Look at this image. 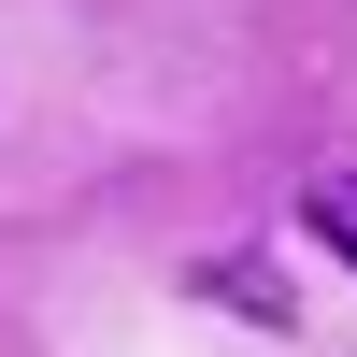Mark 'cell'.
I'll return each mask as SVG.
<instances>
[{
	"label": "cell",
	"mask_w": 357,
	"mask_h": 357,
	"mask_svg": "<svg viewBox=\"0 0 357 357\" xmlns=\"http://www.w3.org/2000/svg\"><path fill=\"white\" fill-rule=\"evenodd\" d=\"M200 286H215L229 314H257V329H286V314H301V301H286L272 272H257V257H215V272H200Z\"/></svg>",
	"instance_id": "6da1fadb"
},
{
	"label": "cell",
	"mask_w": 357,
	"mask_h": 357,
	"mask_svg": "<svg viewBox=\"0 0 357 357\" xmlns=\"http://www.w3.org/2000/svg\"><path fill=\"white\" fill-rule=\"evenodd\" d=\"M301 215H314V243H329V257H357V172H314Z\"/></svg>",
	"instance_id": "7a4b0ae2"
}]
</instances>
